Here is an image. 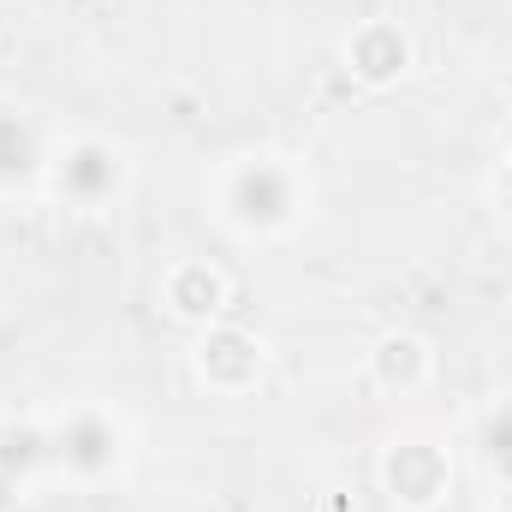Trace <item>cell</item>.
Instances as JSON below:
<instances>
[{"instance_id": "6da1fadb", "label": "cell", "mask_w": 512, "mask_h": 512, "mask_svg": "<svg viewBox=\"0 0 512 512\" xmlns=\"http://www.w3.org/2000/svg\"><path fill=\"white\" fill-rule=\"evenodd\" d=\"M310 173L298 155H280V149H245V155H227L215 185H209V203H215V221L233 233V239H251V245H274L286 233H298V221L310 215Z\"/></svg>"}, {"instance_id": "7a4b0ae2", "label": "cell", "mask_w": 512, "mask_h": 512, "mask_svg": "<svg viewBox=\"0 0 512 512\" xmlns=\"http://www.w3.org/2000/svg\"><path fill=\"white\" fill-rule=\"evenodd\" d=\"M131 423L102 405V399H72L66 411L48 417V459H54V477L96 495L108 483H120L131 471Z\"/></svg>"}, {"instance_id": "3957f363", "label": "cell", "mask_w": 512, "mask_h": 512, "mask_svg": "<svg viewBox=\"0 0 512 512\" xmlns=\"http://www.w3.org/2000/svg\"><path fill=\"white\" fill-rule=\"evenodd\" d=\"M42 191L66 209V215H108L131 191V155L102 137V131H72L48 143V173Z\"/></svg>"}, {"instance_id": "277c9868", "label": "cell", "mask_w": 512, "mask_h": 512, "mask_svg": "<svg viewBox=\"0 0 512 512\" xmlns=\"http://www.w3.org/2000/svg\"><path fill=\"white\" fill-rule=\"evenodd\" d=\"M376 483L399 512H435L453 495V447L441 435H393L376 459Z\"/></svg>"}, {"instance_id": "5b68a950", "label": "cell", "mask_w": 512, "mask_h": 512, "mask_svg": "<svg viewBox=\"0 0 512 512\" xmlns=\"http://www.w3.org/2000/svg\"><path fill=\"white\" fill-rule=\"evenodd\" d=\"M268 370V352L251 328H233V322H209L197 328V346H191V376L197 387H209L215 399H245L256 393Z\"/></svg>"}, {"instance_id": "8992f818", "label": "cell", "mask_w": 512, "mask_h": 512, "mask_svg": "<svg viewBox=\"0 0 512 512\" xmlns=\"http://www.w3.org/2000/svg\"><path fill=\"white\" fill-rule=\"evenodd\" d=\"M161 304H167V316H179L185 328H209V322L227 316L233 280H227V268H215L209 256H179V262H167V274H161Z\"/></svg>"}, {"instance_id": "52a82bcc", "label": "cell", "mask_w": 512, "mask_h": 512, "mask_svg": "<svg viewBox=\"0 0 512 512\" xmlns=\"http://www.w3.org/2000/svg\"><path fill=\"white\" fill-rule=\"evenodd\" d=\"M417 66V42L399 18H364L352 36H346V72L364 84V90H387L399 84L405 72Z\"/></svg>"}, {"instance_id": "ba28073f", "label": "cell", "mask_w": 512, "mask_h": 512, "mask_svg": "<svg viewBox=\"0 0 512 512\" xmlns=\"http://www.w3.org/2000/svg\"><path fill=\"white\" fill-rule=\"evenodd\" d=\"M364 376L387 399H411V393H423V387L435 382V346L423 334H411V328H393V334H382L370 346Z\"/></svg>"}, {"instance_id": "9c48e42d", "label": "cell", "mask_w": 512, "mask_h": 512, "mask_svg": "<svg viewBox=\"0 0 512 512\" xmlns=\"http://www.w3.org/2000/svg\"><path fill=\"white\" fill-rule=\"evenodd\" d=\"M42 173H48V137H42V126L24 108L0 102V197L36 191Z\"/></svg>"}, {"instance_id": "30bf717a", "label": "cell", "mask_w": 512, "mask_h": 512, "mask_svg": "<svg viewBox=\"0 0 512 512\" xmlns=\"http://www.w3.org/2000/svg\"><path fill=\"white\" fill-rule=\"evenodd\" d=\"M471 459L489 477V489H512V393H495L477 417H471Z\"/></svg>"}, {"instance_id": "8fae6325", "label": "cell", "mask_w": 512, "mask_h": 512, "mask_svg": "<svg viewBox=\"0 0 512 512\" xmlns=\"http://www.w3.org/2000/svg\"><path fill=\"white\" fill-rule=\"evenodd\" d=\"M42 471H54V459H48V423H0V477L12 483V489H30Z\"/></svg>"}, {"instance_id": "7c38bea8", "label": "cell", "mask_w": 512, "mask_h": 512, "mask_svg": "<svg viewBox=\"0 0 512 512\" xmlns=\"http://www.w3.org/2000/svg\"><path fill=\"white\" fill-rule=\"evenodd\" d=\"M495 512H512V489H501V495H495Z\"/></svg>"}, {"instance_id": "4fadbf2b", "label": "cell", "mask_w": 512, "mask_h": 512, "mask_svg": "<svg viewBox=\"0 0 512 512\" xmlns=\"http://www.w3.org/2000/svg\"><path fill=\"white\" fill-rule=\"evenodd\" d=\"M12 495H18V489H12V483L0 477V512H6V501H12Z\"/></svg>"}]
</instances>
